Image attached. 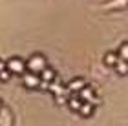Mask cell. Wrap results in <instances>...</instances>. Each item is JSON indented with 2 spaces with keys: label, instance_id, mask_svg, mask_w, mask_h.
I'll return each instance as SVG.
<instances>
[{
  "label": "cell",
  "instance_id": "6da1fadb",
  "mask_svg": "<svg viewBox=\"0 0 128 126\" xmlns=\"http://www.w3.org/2000/svg\"><path fill=\"white\" fill-rule=\"evenodd\" d=\"M28 68H30L31 71H42V70H46V59L42 55H33L31 59H30V62H28Z\"/></svg>",
  "mask_w": 128,
  "mask_h": 126
},
{
  "label": "cell",
  "instance_id": "7a4b0ae2",
  "mask_svg": "<svg viewBox=\"0 0 128 126\" xmlns=\"http://www.w3.org/2000/svg\"><path fill=\"white\" fill-rule=\"evenodd\" d=\"M119 53H106V57H104V62H106L108 66H115L119 62Z\"/></svg>",
  "mask_w": 128,
  "mask_h": 126
},
{
  "label": "cell",
  "instance_id": "3957f363",
  "mask_svg": "<svg viewBox=\"0 0 128 126\" xmlns=\"http://www.w3.org/2000/svg\"><path fill=\"white\" fill-rule=\"evenodd\" d=\"M115 70H117V73H121V75H126L128 73V62L126 60H119L117 64H115Z\"/></svg>",
  "mask_w": 128,
  "mask_h": 126
},
{
  "label": "cell",
  "instance_id": "277c9868",
  "mask_svg": "<svg viewBox=\"0 0 128 126\" xmlns=\"http://www.w3.org/2000/svg\"><path fill=\"white\" fill-rule=\"evenodd\" d=\"M119 59L121 60H126L128 62V42H124V44H121V48H119Z\"/></svg>",
  "mask_w": 128,
  "mask_h": 126
},
{
  "label": "cell",
  "instance_id": "5b68a950",
  "mask_svg": "<svg viewBox=\"0 0 128 126\" xmlns=\"http://www.w3.org/2000/svg\"><path fill=\"white\" fill-rule=\"evenodd\" d=\"M126 4H128V0H112L108 7L110 9H121V7H126Z\"/></svg>",
  "mask_w": 128,
  "mask_h": 126
},
{
  "label": "cell",
  "instance_id": "8992f818",
  "mask_svg": "<svg viewBox=\"0 0 128 126\" xmlns=\"http://www.w3.org/2000/svg\"><path fill=\"white\" fill-rule=\"evenodd\" d=\"M40 75H42V79H44V81H53L55 71H53V70H48V68H46V70H42V71H40Z\"/></svg>",
  "mask_w": 128,
  "mask_h": 126
},
{
  "label": "cell",
  "instance_id": "52a82bcc",
  "mask_svg": "<svg viewBox=\"0 0 128 126\" xmlns=\"http://www.w3.org/2000/svg\"><path fill=\"white\" fill-rule=\"evenodd\" d=\"M9 66L13 68L15 71H22V70H24V64H22V60H18V59H13L9 62Z\"/></svg>",
  "mask_w": 128,
  "mask_h": 126
},
{
  "label": "cell",
  "instance_id": "ba28073f",
  "mask_svg": "<svg viewBox=\"0 0 128 126\" xmlns=\"http://www.w3.org/2000/svg\"><path fill=\"white\" fill-rule=\"evenodd\" d=\"M84 86V82L80 81V79H77V81H73V82H70V90H79L80 91V88Z\"/></svg>",
  "mask_w": 128,
  "mask_h": 126
},
{
  "label": "cell",
  "instance_id": "9c48e42d",
  "mask_svg": "<svg viewBox=\"0 0 128 126\" xmlns=\"http://www.w3.org/2000/svg\"><path fill=\"white\" fill-rule=\"evenodd\" d=\"M26 84L28 86H37L38 84V79L35 75H26Z\"/></svg>",
  "mask_w": 128,
  "mask_h": 126
},
{
  "label": "cell",
  "instance_id": "30bf717a",
  "mask_svg": "<svg viewBox=\"0 0 128 126\" xmlns=\"http://www.w3.org/2000/svg\"><path fill=\"white\" fill-rule=\"evenodd\" d=\"M80 113H82V115H90L92 113V104L90 102H84V104L80 106Z\"/></svg>",
  "mask_w": 128,
  "mask_h": 126
},
{
  "label": "cell",
  "instance_id": "8fae6325",
  "mask_svg": "<svg viewBox=\"0 0 128 126\" xmlns=\"http://www.w3.org/2000/svg\"><path fill=\"white\" fill-rule=\"evenodd\" d=\"M70 106H72V110H75V112H80V106H82V104H80V102H79L77 99H73L72 102H70Z\"/></svg>",
  "mask_w": 128,
  "mask_h": 126
},
{
  "label": "cell",
  "instance_id": "7c38bea8",
  "mask_svg": "<svg viewBox=\"0 0 128 126\" xmlns=\"http://www.w3.org/2000/svg\"><path fill=\"white\" fill-rule=\"evenodd\" d=\"M80 95H82L84 99H92V93H90V90H82V91H80Z\"/></svg>",
  "mask_w": 128,
  "mask_h": 126
}]
</instances>
